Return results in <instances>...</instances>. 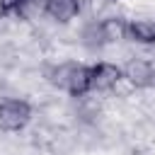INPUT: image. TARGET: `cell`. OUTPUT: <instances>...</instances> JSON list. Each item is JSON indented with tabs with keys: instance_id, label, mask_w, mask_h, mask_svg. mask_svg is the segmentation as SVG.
<instances>
[{
	"instance_id": "3",
	"label": "cell",
	"mask_w": 155,
	"mask_h": 155,
	"mask_svg": "<svg viewBox=\"0 0 155 155\" xmlns=\"http://www.w3.org/2000/svg\"><path fill=\"white\" fill-rule=\"evenodd\" d=\"M119 80H124V70L114 63H97L92 65V90H111Z\"/></svg>"
},
{
	"instance_id": "4",
	"label": "cell",
	"mask_w": 155,
	"mask_h": 155,
	"mask_svg": "<svg viewBox=\"0 0 155 155\" xmlns=\"http://www.w3.org/2000/svg\"><path fill=\"white\" fill-rule=\"evenodd\" d=\"M90 90H92V68H90V65H78V63H73V70H70L65 92L73 94V97H82V94H87Z\"/></svg>"
},
{
	"instance_id": "9",
	"label": "cell",
	"mask_w": 155,
	"mask_h": 155,
	"mask_svg": "<svg viewBox=\"0 0 155 155\" xmlns=\"http://www.w3.org/2000/svg\"><path fill=\"white\" fill-rule=\"evenodd\" d=\"M82 41L85 46L90 48H97V46H104V34H102V22H90L85 29H82Z\"/></svg>"
},
{
	"instance_id": "6",
	"label": "cell",
	"mask_w": 155,
	"mask_h": 155,
	"mask_svg": "<svg viewBox=\"0 0 155 155\" xmlns=\"http://www.w3.org/2000/svg\"><path fill=\"white\" fill-rule=\"evenodd\" d=\"M102 34H104V44H114L128 36V22L121 17H109L102 19Z\"/></svg>"
},
{
	"instance_id": "7",
	"label": "cell",
	"mask_w": 155,
	"mask_h": 155,
	"mask_svg": "<svg viewBox=\"0 0 155 155\" xmlns=\"http://www.w3.org/2000/svg\"><path fill=\"white\" fill-rule=\"evenodd\" d=\"M128 36L138 44H155V19L128 22Z\"/></svg>"
},
{
	"instance_id": "5",
	"label": "cell",
	"mask_w": 155,
	"mask_h": 155,
	"mask_svg": "<svg viewBox=\"0 0 155 155\" xmlns=\"http://www.w3.org/2000/svg\"><path fill=\"white\" fill-rule=\"evenodd\" d=\"M46 15L65 24L80 15V0H46Z\"/></svg>"
},
{
	"instance_id": "8",
	"label": "cell",
	"mask_w": 155,
	"mask_h": 155,
	"mask_svg": "<svg viewBox=\"0 0 155 155\" xmlns=\"http://www.w3.org/2000/svg\"><path fill=\"white\" fill-rule=\"evenodd\" d=\"M70 70H73V63H61L56 68H51L46 75H48V82L58 90H65L68 87V78H70Z\"/></svg>"
},
{
	"instance_id": "2",
	"label": "cell",
	"mask_w": 155,
	"mask_h": 155,
	"mask_svg": "<svg viewBox=\"0 0 155 155\" xmlns=\"http://www.w3.org/2000/svg\"><path fill=\"white\" fill-rule=\"evenodd\" d=\"M124 70V78L133 85V87H150L155 82V68L150 61H143V58H136V61H128Z\"/></svg>"
},
{
	"instance_id": "1",
	"label": "cell",
	"mask_w": 155,
	"mask_h": 155,
	"mask_svg": "<svg viewBox=\"0 0 155 155\" xmlns=\"http://www.w3.org/2000/svg\"><path fill=\"white\" fill-rule=\"evenodd\" d=\"M31 119V107L24 99H2L0 102V128L22 131Z\"/></svg>"
}]
</instances>
